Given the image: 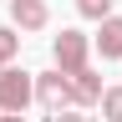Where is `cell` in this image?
Segmentation results:
<instances>
[{"instance_id":"cell-1","label":"cell","mask_w":122,"mask_h":122,"mask_svg":"<svg viewBox=\"0 0 122 122\" xmlns=\"http://www.w3.org/2000/svg\"><path fill=\"white\" fill-rule=\"evenodd\" d=\"M36 102V76L20 66H0V112H25Z\"/></svg>"},{"instance_id":"cell-2","label":"cell","mask_w":122,"mask_h":122,"mask_svg":"<svg viewBox=\"0 0 122 122\" xmlns=\"http://www.w3.org/2000/svg\"><path fill=\"white\" fill-rule=\"evenodd\" d=\"M51 61H56V66L66 71V76H71V71H81L86 61H92V41H86L76 25H66V30H61V36L51 41Z\"/></svg>"},{"instance_id":"cell-3","label":"cell","mask_w":122,"mask_h":122,"mask_svg":"<svg viewBox=\"0 0 122 122\" xmlns=\"http://www.w3.org/2000/svg\"><path fill=\"white\" fill-rule=\"evenodd\" d=\"M36 102H41V112H61V107H71V76L51 66V71H41L36 76Z\"/></svg>"},{"instance_id":"cell-4","label":"cell","mask_w":122,"mask_h":122,"mask_svg":"<svg viewBox=\"0 0 122 122\" xmlns=\"http://www.w3.org/2000/svg\"><path fill=\"white\" fill-rule=\"evenodd\" d=\"M10 20L20 30H46L51 25V10H46V0H10Z\"/></svg>"},{"instance_id":"cell-5","label":"cell","mask_w":122,"mask_h":122,"mask_svg":"<svg viewBox=\"0 0 122 122\" xmlns=\"http://www.w3.org/2000/svg\"><path fill=\"white\" fill-rule=\"evenodd\" d=\"M102 102V76L81 66V71H71V107H97Z\"/></svg>"},{"instance_id":"cell-6","label":"cell","mask_w":122,"mask_h":122,"mask_svg":"<svg viewBox=\"0 0 122 122\" xmlns=\"http://www.w3.org/2000/svg\"><path fill=\"white\" fill-rule=\"evenodd\" d=\"M97 51L102 61H122V15H107V20H97Z\"/></svg>"},{"instance_id":"cell-7","label":"cell","mask_w":122,"mask_h":122,"mask_svg":"<svg viewBox=\"0 0 122 122\" xmlns=\"http://www.w3.org/2000/svg\"><path fill=\"white\" fill-rule=\"evenodd\" d=\"M97 107H102L107 122H122V86H102V102Z\"/></svg>"},{"instance_id":"cell-8","label":"cell","mask_w":122,"mask_h":122,"mask_svg":"<svg viewBox=\"0 0 122 122\" xmlns=\"http://www.w3.org/2000/svg\"><path fill=\"white\" fill-rule=\"evenodd\" d=\"M15 51H20V36H15V25H0V66H10Z\"/></svg>"},{"instance_id":"cell-9","label":"cell","mask_w":122,"mask_h":122,"mask_svg":"<svg viewBox=\"0 0 122 122\" xmlns=\"http://www.w3.org/2000/svg\"><path fill=\"white\" fill-rule=\"evenodd\" d=\"M76 10H81V20H107L112 15V0H76Z\"/></svg>"},{"instance_id":"cell-10","label":"cell","mask_w":122,"mask_h":122,"mask_svg":"<svg viewBox=\"0 0 122 122\" xmlns=\"http://www.w3.org/2000/svg\"><path fill=\"white\" fill-rule=\"evenodd\" d=\"M51 122H92V117H81L76 107H61V112H51Z\"/></svg>"},{"instance_id":"cell-11","label":"cell","mask_w":122,"mask_h":122,"mask_svg":"<svg viewBox=\"0 0 122 122\" xmlns=\"http://www.w3.org/2000/svg\"><path fill=\"white\" fill-rule=\"evenodd\" d=\"M0 122H25V112H5V117H0Z\"/></svg>"}]
</instances>
